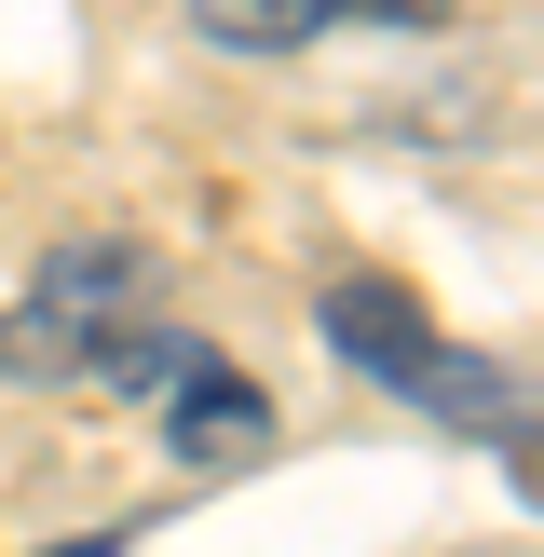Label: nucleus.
Here are the masks:
<instances>
[{
  "label": "nucleus",
  "instance_id": "1",
  "mask_svg": "<svg viewBox=\"0 0 544 557\" xmlns=\"http://www.w3.org/2000/svg\"><path fill=\"white\" fill-rule=\"evenodd\" d=\"M150 299V245L96 232V245H54V272L0 313V381H82L109 354V326H136Z\"/></svg>",
  "mask_w": 544,
  "mask_h": 557
},
{
  "label": "nucleus",
  "instance_id": "2",
  "mask_svg": "<svg viewBox=\"0 0 544 557\" xmlns=\"http://www.w3.org/2000/svg\"><path fill=\"white\" fill-rule=\"evenodd\" d=\"M259 449H272V395L218 341H177V368H163V462L232 476V462H259Z\"/></svg>",
  "mask_w": 544,
  "mask_h": 557
},
{
  "label": "nucleus",
  "instance_id": "3",
  "mask_svg": "<svg viewBox=\"0 0 544 557\" xmlns=\"http://www.w3.org/2000/svg\"><path fill=\"white\" fill-rule=\"evenodd\" d=\"M313 326H326V354H341V368H368V381H381V395H422V381L449 368L435 313L395 286V272H341V286L313 299Z\"/></svg>",
  "mask_w": 544,
  "mask_h": 557
},
{
  "label": "nucleus",
  "instance_id": "4",
  "mask_svg": "<svg viewBox=\"0 0 544 557\" xmlns=\"http://www.w3.org/2000/svg\"><path fill=\"white\" fill-rule=\"evenodd\" d=\"M354 14L449 27V0H190V27H205L218 54H299V41H326V27H354Z\"/></svg>",
  "mask_w": 544,
  "mask_h": 557
},
{
  "label": "nucleus",
  "instance_id": "5",
  "mask_svg": "<svg viewBox=\"0 0 544 557\" xmlns=\"http://www.w3.org/2000/svg\"><path fill=\"white\" fill-rule=\"evenodd\" d=\"M54 557H123V531H82V544H54Z\"/></svg>",
  "mask_w": 544,
  "mask_h": 557
}]
</instances>
